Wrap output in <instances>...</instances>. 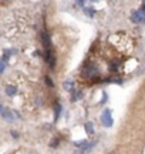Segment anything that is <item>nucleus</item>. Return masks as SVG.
Wrapping results in <instances>:
<instances>
[{"instance_id":"f257e3e1","label":"nucleus","mask_w":145,"mask_h":154,"mask_svg":"<svg viewBox=\"0 0 145 154\" xmlns=\"http://www.w3.org/2000/svg\"><path fill=\"white\" fill-rule=\"evenodd\" d=\"M131 20L134 23H141L145 20V0L142 2V6H141V9H138L137 11L132 13V16H131Z\"/></svg>"},{"instance_id":"f03ea898","label":"nucleus","mask_w":145,"mask_h":154,"mask_svg":"<svg viewBox=\"0 0 145 154\" xmlns=\"http://www.w3.org/2000/svg\"><path fill=\"white\" fill-rule=\"evenodd\" d=\"M101 123H102L104 127H112L114 119H112V114L110 109H105V110L102 111V114H101Z\"/></svg>"},{"instance_id":"7ed1b4c3","label":"nucleus","mask_w":145,"mask_h":154,"mask_svg":"<svg viewBox=\"0 0 145 154\" xmlns=\"http://www.w3.org/2000/svg\"><path fill=\"white\" fill-rule=\"evenodd\" d=\"M0 113H1V117L4 119L6 121H14L16 120V117H14V113L9 109H6L4 106H1V109H0Z\"/></svg>"},{"instance_id":"20e7f679","label":"nucleus","mask_w":145,"mask_h":154,"mask_svg":"<svg viewBox=\"0 0 145 154\" xmlns=\"http://www.w3.org/2000/svg\"><path fill=\"white\" fill-rule=\"evenodd\" d=\"M98 74V72H97V69L95 67H85L83 72V76L84 77H95Z\"/></svg>"},{"instance_id":"39448f33","label":"nucleus","mask_w":145,"mask_h":154,"mask_svg":"<svg viewBox=\"0 0 145 154\" xmlns=\"http://www.w3.org/2000/svg\"><path fill=\"white\" fill-rule=\"evenodd\" d=\"M60 114H61V104L56 103V107H54V120L56 121L60 119Z\"/></svg>"},{"instance_id":"423d86ee","label":"nucleus","mask_w":145,"mask_h":154,"mask_svg":"<svg viewBox=\"0 0 145 154\" xmlns=\"http://www.w3.org/2000/svg\"><path fill=\"white\" fill-rule=\"evenodd\" d=\"M16 91H17V88L14 87V86H11V84L6 86V94H7V96H14Z\"/></svg>"},{"instance_id":"0eeeda50","label":"nucleus","mask_w":145,"mask_h":154,"mask_svg":"<svg viewBox=\"0 0 145 154\" xmlns=\"http://www.w3.org/2000/svg\"><path fill=\"white\" fill-rule=\"evenodd\" d=\"M85 131L88 133V134H94V126H93V123H90V121H87L85 123Z\"/></svg>"},{"instance_id":"6e6552de","label":"nucleus","mask_w":145,"mask_h":154,"mask_svg":"<svg viewBox=\"0 0 145 154\" xmlns=\"http://www.w3.org/2000/svg\"><path fill=\"white\" fill-rule=\"evenodd\" d=\"M85 13H87L88 16H91V17H93V16H94V14H95V10H94V9H85Z\"/></svg>"},{"instance_id":"1a4fd4ad","label":"nucleus","mask_w":145,"mask_h":154,"mask_svg":"<svg viewBox=\"0 0 145 154\" xmlns=\"http://www.w3.org/2000/svg\"><path fill=\"white\" fill-rule=\"evenodd\" d=\"M64 87L67 88V90H71L72 88V82H66L64 83Z\"/></svg>"},{"instance_id":"9d476101","label":"nucleus","mask_w":145,"mask_h":154,"mask_svg":"<svg viewBox=\"0 0 145 154\" xmlns=\"http://www.w3.org/2000/svg\"><path fill=\"white\" fill-rule=\"evenodd\" d=\"M46 82H47V84H49L50 87H53V86H54V84H53V82H51L50 77H46Z\"/></svg>"},{"instance_id":"9b49d317","label":"nucleus","mask_w":145,"mask_h":154,"mask_svg":"<svg viewBox=\"0 0 145 154\" xmlns=\"http://www.w3.org/2000/svg\"><path fill=\"white\" fill-rule=\"evenodd\" d=\"M58 143H60V141H58V138H54V141L51 143V147H56V146H58Z\"/></svg>"},{"instance_id":"f8f14e48","label":"nucleus","mask_w":145,"mask_h":154,"mask_svg":"<svg viewBox=\"0 0 145 154\" xmlns=\"http://www.w3.org/2000/svg\"><path fill=\"white\" fill-rule=\"evenodd\" d=\"M11 134H13V137H16V138H17V137H19V134H17V133H16V131H13V133H11Z\"/></svg>"},{"instance_id":"ddd939ff","label":"nucleus","mask_w":145,"mask_h":154,"mask_svg":"<svg viewBox=\"0 0 145 154\" xmlns=\"http://www.w3.org/2000/svg\"><path fill=\"white\" fill-rule=\"evenodd\" d=\"M3 2H7V0H3Z\"/></svg>"}]
</instances>
